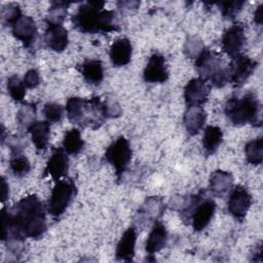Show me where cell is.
<instances>
[{
	"label": "cell",
	"mask_w": 263,
	"mask_h": 263,
	"mask_svg": "<svg viewBox=\"0 0 263 263\" xmlns=\"http://www.w3.org/2000/svg\"><path fill=\"white\" fill-rule=\"evenodd\" d=\"M46 212V206L35 194L23 197L10 209L3 206L2 240L12 250L26 238H41L47 229Z\"/></svg>",
	"instance_id": "obj_1"
},
{
	"label": "cell",
	"mask_w": 263,
	"mask_h": 263,
	"mask_svg": "<svg viewBox=\"0 0 263 263\" xmlns=\"http://www.w3.org/2000/svg\"><path fill=\"white\" fill-rule=\"evenodd\" d=\"M104 1H87L82 3L71 18L73 27L85 34L119 31L120 25L115 11L104 9Z\"/></svg>",
	"instance_id": "obj_2"
},
{
	"label": "cell",
	"mask_w": 263,
	"mask_h": 263,
	"mask_svg": "<svg viewBox=\"0 0 263 263\" xmlns=\"http://www.w3.org/2000/svg\"><path fill=\"white\" fill-rule=\"evenodd\" d=\"M65 109L68 119L81 127L97 129L109 118L105 100L100 97L91 99L72 97L68 99Z\"/></svg>",
	"instance_id": "obj_3"
},
{
	"label": "cell",
	"mask_w": 263,
	"mask_h": 263,
	"mask_svg": "<svg viewBox=\"0 0 263 263\" xmlns=\"http://www.w3.org/2000/svg\"><path fill=\"white\" fill-rule=\"evenodd\" d=\"M225 115L234 126L252 124L261 126V104L257 95L249 91L241 97L233 96L228 99L224 109Z\"/></svg>",
	"instance_id": "obj_4"
},
{
	"label": "cell",
	"mask_w": 263,
	"mask_h": 263,
	"mask_svg": "<svg viewBox=\"0 0 263 263\" xmlns=\"http://www.w3.org/2000/svg\"><path fill=\"white\" fill-rule=\"evenodd\" d=\"M195 69L199 76L211 85L222 87L228 82L227 68L223 67L221 55L209 48H203L195 59Z\"/></svg>",
	"instance_id": "obj_5"
},
{
	"label": "cell",
	"mask_w": 263,
	"mask_h": 263,
	"mask_svg": "<svg viewBox=\"0 0 263 263\" xmlns=\"http://www.w3.org/2000/svg\"><path fill=\"white\" fill-rule=\"evenodd\" d=\"M76 185L70 178L55 182L47 201V213L54 219L60 218L68 209L76 195Z\"/></svg>",
	"instance_id": "obj_6"
},
{
	"label": "cell",
	"mask_w": 263,
	"mask_h": 263,
	"mask_svg": "<svg viewBox=\"0 0 263 263\" xmlns=\"http://www.w3.org/2000/svg\"><path fill=\"white\" fill-rule=\"evenodd\" d=\"M133 156V150L129 142L123 136L114 140L106 149L105 159L115 170L118 178L126 171Z\"/></svg>",
	"instance_id": "obj_7"
},
{
	"label": "cell",
	"mask_w": 263,
	"mask_h": 263,
	"mask_svg": "<svg viewBox=\"0 0 263 263\" xmlns=\"http://www.w3.org/2000/svg\"><path fill=\"white\" fill-rule=\"evenodd\" d=\"M206 196V190H200L188 216L194 231H202L211 222L216 211V202Z\"/></svg>",
	"instance_id": "obj_8"
},
{
	"label": "cell",
	"mask_w": 263,
	"mask_h": 263,
	"mask_svg": "<svg viewBox=\"0 0 263 263\" xmlns=\"http://www.w3.org/2000/svg\"><path fill=\"white\" fill-rule=\"evenodd\" d=\"M257 65V61H254L245 54L240 53L234 57L227 68L228 82L235 87L242 86L252 76Z\"/></svg>",
	"instance_id": "obj_9"
},
{
	"label": "cell",
	"mask_w": 263,
	"mask_h": 263,
	"mask_svg": "<svg viewBox=\"0 0 263 263\" xmlns=\"http://www.w3.org/2000/svg\"><path fill=\"white\" fill-rule=\"evenodd\" d=\"M251 204L252 196L243 186L237 185L230 191L227 201V211L237 221H243Z\"/></svg>",
	"instance_id": "obj_10"
},
{
	"label": "cell",
	"mask_w": 263,
	"mask_h": 263,
	"mask_svg": "<svg viewBox=\"0 0 263 263\" xmlns=\"http://www.w3.org/2000/svg\"><path fill=\"white\" fill-rule=\"evenodd\" d=\"M12 35L18 39L26 48L31 49L35 47L38 31L35 21L29 16L21 14L10 26Z\"/></svg>",
	"instance_id": "obj_11"
},
{
	"label": "cell",
	"mask_w": 263,
	"mask_h": 263,
	"mask_svg": "<svg viewBox=\"0 0 263 263\" xmlns=\"http://www.w3.org/2000/svg\"><path fill=\"white\" fill-rule=\"evenodd\" d=\"M210 91L211 84L201 77H196L189 80L184 88V99L186 106L201 107L208 101Z\"/></svg>",
	"instance_id": "obj_12"
},
{
	"label": "cell",
	"mask_w": 263,
	"mask_h": 263,
	"mask_svg": "<svg viewBox=\"0 0 263 263\" xmlns=\"http://www.w3.org/2000/svg\"><path fill=\"white\" fill-rule=\"evenodd\" d=\"M246 42L245 27L241 24H234L224 33L221 39L223 51L231 59L240 54Z\"/></svg>",
	"instance_id": "obj_13"
},
{
	"label": "cell",
	"mask_w": 263,
	"mask_h": 263,
	"mask_svg": "<svg viewBox=\"0 0 263 263\" xmlns=\"http://www.w3.org/2000/svg\"><path fill=\"white\" fill-rule=\"evenodd\" d=\"M168 76L164 57L159 52L151 54L143 71V79L149 83H163L168 79Z\"/></svg>",
	"instance_id": "obj_14"
},
{
	"label": "cell",
	"mask_w": 263,
	"mask_h": 263,
	"mask_svg": "<svg viewBox=\"0 0 263 263\" xmlns=\"http://www.w3.org/2000/svg\"><path fill=\"white\" fill-rule=\"evenodd\" d=\"M69 170V157L64 148H54L50 157L46 162V166L43 171L42 178L50 176L53 181H59L62 177H65Z\"/></svg>",
	"instance_id": "obj_15"
},
{
	"label": "cell",
	"mask_w": 263,
	"mask_h": 263,
	"mask_svg": "<svg viewBox=\"0 0 263 263\" xmlns=\"http://www.w3.org/2000/svg\"><path fill=\"white\" fill-rule=\"evenodd\" d=\"M44 33V42L48 48L55 52H62L66 49L69 43L68 32L62 25L46 24Z\"/></svg>",
	"instance_id": "obj_16"
},
{
	"label": "cell",
	"mask_w": 263,
	"mask_h": 263,
	"mask_svg": "<svg viewBox=\"0 0 263 263\" xmlns=\"http://www.w3.org/2000/svg\"><path fill=\"white\" fill-rule=\"evenodd\" d=\"M137 241V231L134 226L128 227L121 238L119 239L116 250L115 257L117 260L132 262L135 256V248Z\"/></svg>",
	"instance_id": "obj_17"
},
{
	"label": "cell",
	"mask_w": 263,
	"mask_h": 263,
	"mask_svg": "<svg viewBox=\"0 0 263 263\" xmlns=\"http://www.w3.org/2000/svg\"><path fill=\"white\" fill-rule=\"evenodd\" d=\"M205 121L206 112L202 107H187L183 116V123L189 136L197 135L203 127Z\"/></svg>",
	"instance_id": "obj_18"
},
{
	"label": "cell",
	"mask_w": 263,
	"mask_h": 263,
	"mask_svg": "<svg viewBox=\"0 0 263 263\" xmlns=\"http://www.w3.org/2000/svg\"><path fill=\"white\" fill-rule=\"evenodd\" d=\"M133 46L127 38H120L113 42L110 47L109 57L114 67H122L130 62Z\"/></svg>",
	"instance_id": "obj_19"
},
{
	"label": "cell",
	"mask_w": 263,
	"mask_h": 263,
	"mask_svg": "<svg viewBox=\"0 0 263 263\" xmlns=\"http://www.w3.org/2000/svg\"><path fill=\"white\" fill-rule=\"evenodd\" d=\"M167 240V230L160 221H155L145 243V250L149 255H153L162 250Z\"/></svg>",
	"instance_id": "obj_20"
},
{
	"label": "cell",
	"mask_w": 263,
	"mask_h": 263,
	"mask_svg": "<svg viewBox=\"0 0 263 263\" xmlns=\"http://www.w3.org/2000/svg\"><path fill=\"white\" fill-rule=\"evenodd\" d=\"M76 68L88 84L99 85L104 79V68L100 60H86Z\"/></svg>",
	"instance_id": "obj_21"
},
{
	"label": "cell",
	"mask_w": 263,
	"mask_h": 263,
	"mask_svg": "<svg viewBox=\"0 0 263 263\" xmlns=\"http://www.w3.org/2000/svg\"><path fill=\"white\" fill-rule=\"evenodd\" d=\"M31 135V140L36 147L37 151H44L47 148L49 135H50V123L47 120L34 121L27 129Z\"/></svg>",
	"instance_id": "obj_22"
},
{
	"label": "cell",
	"mask_w": 263,
	"mask_h": 263,
	"mask_svg": "<svg viewBox=\"0 0 263 263\" xmlns=\"http://www.w3.org/2000/svg\"><path fill=\"white\" fill-rule=\"evenodd\" d=\"M233 177L231 173L221 170L215 171L210 177L209 189L211 193L216 197H223L232 186Z\"/></svg>",
	"instance_id": "obj_23"
},
{
	"label": "cell",
	"mask_w": 263,
	"mask_h": 263,
	"mask_svg": "<svg viewBox=\"0 0 263 263\" xmlns=\"http://www.w3.org/2000/svg\"><path fill=\"white\" fill-rule=\"evenodd\" d=\"M223 141V132L220 127L208 125L202 137V148L206 156L213 155Z\"/></svg>",
	"instance_id": "obj_24"
},
{
	"label": "cell",
	"mask_w": 263,
	"mask_h": 263,
	"mask_svg": "<svg viewBox=\"0 0 263 263\" xmlns=\"http://www.w3.org/2000/svg\"><path fill=\"white\" fill-rule=\"evenodd\" d=\"M84 147V141L81 138L80 132L77 128L68 130L63 140L64 150L71 155H77Z\"/></svg>",
	"instance_id": "obj_25"
},
{
	"label": "cell",
	"mask_w": 263,
	"mask_h": 263,
	"mask_svg": "<svg viewBox=\"0 0 263 263\" xmlns=\"http://www.w3.org/2000/svg\"><path fill=\"white\" fill-rule=\"evenodd\" d=\"M246 159L249 163L259 165L263 160V139L261 137L248 142L245 146Z\"/></svg>",
	"instance_id": "obj_26"
},
{
	"label": "cell",
	"mask_w": 263,
	"mask_h": 263,
	"mask_svg": "<svg viewBox=\"0 0 263 263\" xmlns=\"http://www.w3.org/2000/svg\"><path fill=\"white\" fill-rule=\"evenodd\" d=\"M69 5H70V2L52 1L50 4V7L48 9L47 16L45 17V23L62 25L66 18Z\"/></svg>",
	"instance_id": "obj_27"
},
{
	"label": "cell",
	"mask_w": 263,
	"mask_h": 263,
	"mask_svg": "<svg viewBox=\"0 0 263 263\" xmlns=\"http://www.w3.org/2000/svg\"><path fill=\"white\" fill-rule=\"evenodd\" d=\"M9 166L13 175L17 178H22L26 176L31 170V164L28 158L22 152L11 153L10 159H9Z\"/></svg>",
	"instance_id": "obj_28"
},
{
	"label": "cell",
	"mask_w": 263,
	"mask_h": 263,
	"mask_svg": "<svg viewBox=\"0 0 263 263\" xmlns=\"http://www.w3.org/2000/svg\"><path fill=\"white\" fill-rule=\"evenodd\" d=\"M6 88L7 92L11 97V99L16 103H22L24 101L26 95V86L16 75H12L6 80Z\"/></svg>",
	"instance_id": "obj_29"
},
{
	"label": "cell",
	"mask_w": 263,
	"mask_h": 263,
	"mask_svg": "<svg viewBox=\"0 0 263 263\" xmlns=\"http://www.w3.org/2000/svg\"><path fill=\"white\" fill-rule=\"evenodd\" d=\"M36 116V105L35 104H24L16 114V121L21 128L28 129V127L35 121Z\"/></svg>",
	"instance_id": "obj_30"
},
{
	"label": "cell",
	"mask_w": 263,
	"mask_h": 263,
	"mask_svg": "<svg viewBox=\"0 0 263 263\" xmlns=\"http://www.w3.org/2000/svg\"><path fill=\"white\" fill-rule=\"evenodd\" d=\"M223 18L227 21L234 20L237 14L240 12L245 1H227V2H218L217 3Z\"/></svg>",
	"instance_id": "obj_31"
},
{
	"label": "cell",
	"mask_w": 263,
	"mask_h": 263,
	"mask_svg": "<svg viewBox=\"0 0 263 263\" xmlns=\"http://www.w3.org/2000/svg\"><path fill=\"white\" fill-rule=\"evenodd\" d=\"M42 113L49 123H55L63 119L64 108L58 103H46L43 106Z\"/></svg>",
	"instance_id": "obj_32"
},
{
	"label": "cell",
	"mask_w": 263,
	"mask_h": 263,
	"mask_svg": "<svg viewBox=\"0 0 263 263\" xmlns=\"http://www.w3.org/2000/svg\"><path fill=\"white\" fill-rule=\"evenodd\" d=\"M22 10L16 3H9L8 5L4 6L2 11H1V18H2V24L4 26H11L13 22L21 15Z\"/></svg>",
	"instance_id": "obj_33"
},
{
	"label": "cell",
	"mask_w": 263,
	"mask_h": 263,
	"mask_svg": "<svg viewBox=\"0 0 263 263\" xmlns=\"http://www.w3.org/2000/svg\"><path fill=\"white\" fill-rule=\"evenodd\" d=\"M203 48L204 47L202 45V42L199 39H197L196 37H193L186 41L185 46H184V51L188 57L196 58Z\"/></svg>",
	"instance_id": "obj_34"
},
{
	"label": "cell",
	"mask_w": 263,
	"mask_h": 263,
	"mask_svg": "<svg viewBox=\"0 0 263 263\" xmlns=\"http://www.w3.org/2000/svg\"><path fill=\"white\" fill-rule=\"evenodd\" d=\"M23 82L25 84V86L27 88H35L37 87L40 82H41V78H40V74L36 69H31L29 70L24 78H23Z\"/></svg>",
	"instance_id": "obj_35"
},
{
	"label": "cell",
	"mask_w": 263,
	"mask_h": 263,
	"mask_svg": "<svg viewBox=\"0 0 263 263\" xmlns=\"http://www.w3.org/2000/svg\"><path fill=\"white\" fill-rule=\"evenodd\" d=\"M262 9H263V4L259 5L258 8L255 10V13H254V21L256 24L258 25H261L262 24V20H263V14H262Z\"/></svg>",
	"instance_id": "obj_36"
},
{
	"label": "cell",
	"mask_w": 263,
	"mask_h": 263,
	"mask_svg": "<svg viewBox=\"0 0 263 263\" xmlns=\"http://www.w3.org/2000/svg\"><path fill=\"white\" fill-rule=\"evenodd\" d=\"M2 202H4L6 199H7V197H8V185H7V183H6V181H5V179L4 178H2Z\"/></svg>",
	"instance_id": "obj_37"
}]
</instances>
